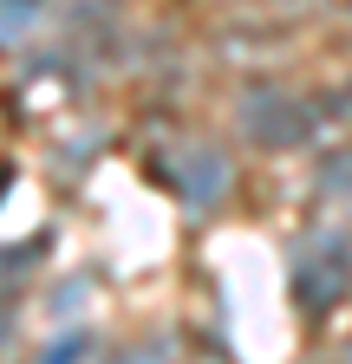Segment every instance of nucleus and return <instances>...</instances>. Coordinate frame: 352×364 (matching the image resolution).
I'll list each match as a JSON object with an SVG mask.
<instances>
[{
  "instance_id": "1",
  "label": "nucleus",
  "mask_w": 352,
  "mask_h": 364,
  "mask_svg": "<svg viewBox=\"0 0 352 364\" xmlns=\"http://www.w3.org/2000/svg\"><path fill=\"white\" fill-rule=\"evenodd\" d=\"M346 287H352V254H346V241H326V247H314V254L294 267V299H300L306 312L333 306Z\"/></svg>"
},
{
  "instance_id": "5",
  "label": "nucleus",
  "mask_w": 352,
  "mask_h": 364,
  "mask_svg": "<svg viewBox=\"0 0 352 364\" xmlns=\"http://www.w3.org/2000/svg\"><path fill=\"white\" fill-rule=\"evenodd\" d=\"M346 364H352V345H346Z\"/></svg>"
},
{
  "instance_id": "4",
  "label": "nucleus",
  "mask_w": 352,
  "mask_h": 364,
  "mask_svg": "<svg viewBox=\"0 0 352 364\" xmlns=\"http://www.w3.org/2000/svg\"><path fill=\"white\" fill-rule=\"evenodd\" d=\"M326 189H352V156H346L339 169H326Z\"/></svg>"
},
{
  "instance_id": "3",
  "label": "nucleus",
  "mask_w": 352,
  "mask_h": 364,
  "mask_svg": "<svg viewBox=\"0 0 352 364\" xmlns=\"http://www.w3.org/2000/svg\"><path fill=\"white\" fill-rule=\"evenodd\" d=\"M170 176H176V189H183L190 208H215L222 189H229V156L222 150H190V156H176Z\"/></svg>"
},
{
  "instance_id": "2",
  "label": "nucleus",
  "mask_w": 352,
  "mask_h": 364,
  "mask_svg": "<svg viewBox=\"0 0 352 364\" xmlns=\"http://www.w3.org/2000/svg\"><path fill=\"white\" fill-rule=\"evenodd\" d=\"M242 124H248V136H261V144H274V150L314 136V117H306V105H294V98H248Z\"/></svg>"
}]
</instances>
